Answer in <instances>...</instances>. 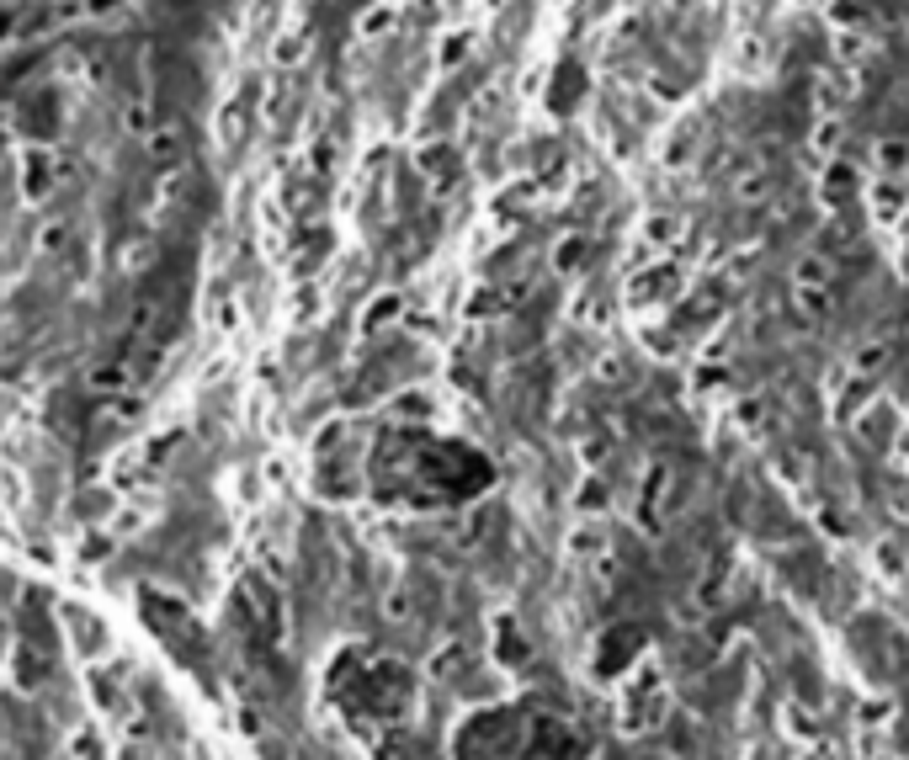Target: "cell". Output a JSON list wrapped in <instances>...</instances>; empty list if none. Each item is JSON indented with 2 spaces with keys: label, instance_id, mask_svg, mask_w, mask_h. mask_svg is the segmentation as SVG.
I'll return each mask as SVG.
<instances>
[{
  "label": "cell",
  "instance_id": "obj_1",
  "mask_svg": "<svg viewBox=\"0 0 909 760\" xmlns=\"http://www.w3.org/2000/svg\"><path fill=\"white\" fill-rule=\"evenodd\" d=\"M463 760H575V739L553 713L500 707L474 723V734L463 739Z\"/></svg>",
  "mask_w": 909,
  "mask_h": 760
}]
</instances>
